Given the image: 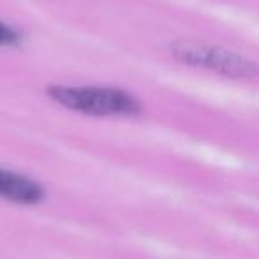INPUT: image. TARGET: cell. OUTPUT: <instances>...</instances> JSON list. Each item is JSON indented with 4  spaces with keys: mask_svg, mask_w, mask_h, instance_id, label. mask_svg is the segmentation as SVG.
Masks as SVG:
<instances>
[{
    "mask_svg": "<svg viewBox=\"0 0 259 259\" xmlns=\"http://www.w3.org/2000/svg\"><path fill=\"white\" fill-rule=\"evenodd\" d=\"M48 94L62 107L94 117H124L141 112L134 96L114 87L54 85Z\"/></svg>",
    "mask_w": 259,
    "mask_h": 259,
    "instance_id": "obj_1",
    "label": "cell"
},
{
    "mask_svg": "<svg viewBox=\"0 0 259 259\" xmlns=\"http://www.w3.org/2000/svg\"><path fill=\"white\" fill-rule=\"evenodd\" d=\"M174 54L185 62L195 66H204L217 73L229 76H250L255 73V66L247 59L233 55L220 48H209L204 45L183 43L174 48Z\"/></svg>",
    "mask_w": 259,
    "mask_h": 259,
    "instance_id": "obj_2",
    "label": "cell"
},
{
    "mask_svg": "<svg viewBox=\"0 0 259 259\" xmlns=\"http://www.w3.org/2000/svg\"><path fill=\"white\" fill-rule=\"evenodd\" d=\"M41 185L13 170L0 169V197L20 204H36L43 199Z\"/></svg>",
    "mask_w": 259,
    "mask_h": 259,
    "instance_id": "obj_3",
    "label": "cell"
},
{
    "mask_svg": "<svg viewBox=\"0 0 259 259\" xmlns=\"http://www.w3.org/2000/svg\"><path fill=\"white\" fill-rule=\"evenodd\" d=\"M20 41V36L16 34L15 29L8 25V23L0 22V47H13Z\"/></svg>",
    "mask_w": 259,
    "mask_h": 259,
    "instance_id": "obj_4",
    "label": "cell"
}]
</instances>
